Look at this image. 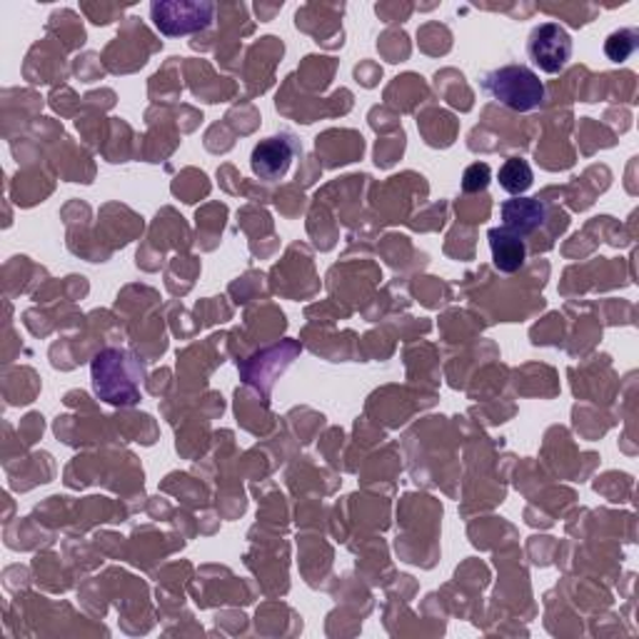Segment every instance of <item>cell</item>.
Returning a JSON list of instances; mask_svg holds the SVG:
<instances>
[{
  "label": "cell",
  "instance_id": "1",
  "mask_svg": "<svg viewBox=\"0 0 639 639\" xmlns=\"http://www.w3.org/2000/svg\"><path fill=\"white\" fill-rule=\"evenodd\" d=\"M143 365L128 350H103L93 360V390L100 400L110 405H136L140 400Z\"/></svg>",
  "mask_w": 639,
  "mask_h": 639
},
{
  "label": "cell",
  "instance_id": "2",
  "mask_svg": "<svg viewBox=\"0 0 639 639\" xmlns=\"http://www.w3.org/2000/svg\"><path fill=\"white\" fill-rule=\"evenodd\" d=\"M482 90L495 103L515 110V113H530L545 103V83L532 68L510 63L490 70L482 78Z\"/></svg>",
  "mask_w": 639,
  "mask_h": 639
},
{
  "label": "cell",
  "instance_id": "3",
  "mask_svg": "<svg viewBox=\"0 0 639 639\" xmlns=\"http://www.w3.org/2000/svg\"><path fill=\"white\" fill-rule=\"evenodd\" d=\"M150 16H153V26L166 38H180L192 36L206 30L216 16V6L212 3H190V0H172V3L150 6Z\"/></svg>",
  "mask_w": 639,
  "mask_h": 639
},
{
  "label": "cell",
  "instance_id": "4",
  "mask_svg": "<svg viewBox=\"0 0 639 639\" xmlns=\"http://www.w3.org/2000/svg\"><path fill=\"white\" fill-rule=\"evenodd\" d=\"M527 56L547 76L562 73L572 58V38L560 23H540L527 38Z\"/></svg>",
  "mask_w": 639,
  "mask_h": 639
},
{
  "label": "cell",
  "instance_id": "5",
  "mask_svg": "<svg viewBox=\"0 0 639 639\" xmlns=\"http://www.w3.org/2000/svg\"><path fill=\"white\" fill-rule=\"evenodd\" d=\"M298 153V143L290 136L266 138L252 148L250 168L260 180H280L290 170V162Z\"/></svg>",
  "mask_w": 639,
  "mask_h": 639
},
{
  "label": "cell",
  "instance_id": "6",
  "mask_svg": "<svg viewBox=\"0 0 639 639\" xmlns=\"http://www.w3.org/2000/svg\"><path fill=\"white\" fill-rule=\"evenodd\" d=\"M500 218L502 228L512 230L515 236L527 238L532 236L537 228L545 226L547 206L540 198H512L500 206Z\"/></svg>",
  "mask_w": 639,
  "mask_h": 639
},
{
  "label": "cell",
  "instance_id": "7",
  "mask_svg": "<svg viewBox=\"0 0 639 639\" xmlns=\"http://www.w3.org/2000/svg\"><path fill=\"white\" fill-rule=\"evenodd\" d=\"M487 240H490L495 268L505 272V276H512V272H517L525 266V260H527L525 238L515 236V232L507 228H492L490 232H487Z\"/></svg>",
  "mask_w": 639,
  "mask_h": 639
},
{
  "label": "cell",
  "instance_id": "8",
  "mask_svg": "<svg viewBox=\"0 0 639 639\" xmlns=\"http://www.w3.org/2000/svg\"><path fill=\"white\" fill-rule=\"evenodd\" d=\"M497 180H500V188L505 192H510V196L520 198V196H525L527 190L532 188L535 172H532L530 162H527V160H522V158H507L502 162L500 172H497Z\"/></svg>",
  "mask_w": 639,
  "mask_h": 639
},
{
  "label": "cell",
  "instance_id": "9",
  "mask_svg": "<svg viewBox=\"0 0 639 639\" xmlns=\"http://www.w3.org/2000/svg\"><path fill=\"white\" fill-rule=\"evenodd\" d=\"M639 46V30L637 28H622L615 30V33L605 40V53L612 63H622V60L630 58Z\"/></svg>",
  "mask_w": 639,
  "mask_h": 639
},
{
  "label": "cell",
  "instance_id": "10",
  "mask_svg": "<svg viewBox=\"0 0 639 639\" xmlns=\"http://www.w3.org/2000/svg\"><path fill=\"white\" fill-rule=\"evenodd\" d=\"M492 182V168L487 162H472L470 168L462 172V192L475 196V192H485Z\"/></svg>",
  "mask_w": 639,
  "mask_h": 639
}]
</instances>
